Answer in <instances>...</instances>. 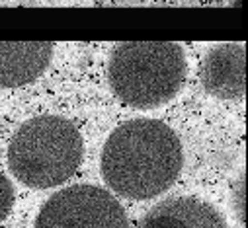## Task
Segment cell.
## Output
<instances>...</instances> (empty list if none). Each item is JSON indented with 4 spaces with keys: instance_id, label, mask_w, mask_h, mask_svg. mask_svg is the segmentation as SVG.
Returning <instances> with one entry per match:
<instances>
[{
    "instance_id": "1",
    "label": "cell",
    "mask_w": 248,
    "mask_h": 228,
    "mask_svg": "<svg viewBox=\"0 0 248 228\" xmlns=\"http://www.w3.org/2000/svg\"><path fill=\"white\" fill-rule=\"evenodd\" d=\"M100 168L106 185L119 197L155 199L168 191L182 174V141L162 121L131 119L108 137Z\"/></svg>"
},
{
    "instance_id": "2",
    "label": "cell",
    "mask_w": 248,
    "mask_h": 228,
    "mask_svg": "<svg viewBox=\"0 0 248 228\" xmlns=\"http://www.w3.org/2000/svg\"><path fill=\"white\" fill-rule=\"evenodd\" d=\"M188 59L174 41H123L109 55L108 80L113 96L133 109H158L184 86Z\"/></svg>"
},
{
    "instance_id": "3",
    "label": "cell",
    "mask_w": 248,
    "mask_h": 228,
    "mask_svg": "<svg viewBox=\"0 0 248 228\" xmlns=\"http://www.w3.org/2000/svg\"><path fill=\"white\" fill-rule=\"evenodd\" d=\"M84 141L77 125L61 115L26 121L8 144L12 176L31 189H51L75 176L82 164Z\"/></svg>"
},
{
    "instance_id": "4",
    "label": "cell",
    "mask_w": 248,
    "mask_h": 228,
    "mask_svg": "<svg viewBox=\"0 0 248 228\" xmlns=\"http://www.w3.org/2000/svg\"><path fill=\"white\" fill-rule=\"evenodd\" d=\"M35 228H129V220L108 189L80 184L51 195L35 218Z\"/></svg>"
},
{
    "instance_id": "5",
    "label": "cell",
    "mask_w": 248,
    "mask_h": 228,
    "mask_svg": "<svg viewBox=\"0 0 248 228\" xmlns=\"http://www.w3.org/2000/svg\"><path fill=\"white\" fill-rule=\"evenodd\" d=\"M203 90L217 100H240L246 94V47L223 43L207 51L200 65Z\"/></svg>"
},
{
    "instance_id": "6",
    "label": "cell",
    "mask_w": 248,
    "mask_h": 228,
    "mask_svg": "<svg viewBox=\"0 0 248 228\" xmlns=\"http://www.w3.org/2000/svg\"><path fill=\"white\" fill-rule=\"evenodd\" d=\"M53 43L0 41V88H18L43 76L53 61Z\"/></svg>"
},
{
    "instance_id": "7",
    "label": "cell",
    "mask_w": 248,
    "mask_h": 228,
    "mask_svg": "<svg viewBox=\"0 0 248 228\" xmlns=\"http://www.w3.org/2000/svg\"><path fill=\"white\" fill-rule=\"evenodd\" d=\"M137 228H229V224L211 203L196 197H176L153 207Z\"/></svg>"
},
{
    "instance_id": "8",
    "label": "cell",
    "mask_w": 248,
    "mask_h": 228,
    "mask_svg": "<svg viewBox=\"0 0 248 228\" xmlns=\"http://www.w3.org/2000/svg\"><path fill=\"white\" fill-rule=\"evenodd\" d=\"M14 205V187H12V182L0 172V222H2L10 209Z\"/></svg>"
},
{
    "instance_id": "9",
    "label": "cell",
    "mask_w": 248,
    "mask_h": 228,
    "mask_svg": "<svg viewBox=\"0 0 248 228\" xmlns=\"http://www.w3.org/2000/svg\"><path fill=\"white\" fill-rule=\"evenodd\" d=\"M244 191H246V187H244V174H240V178H238V182L232 185V191H231V203H232V211H234V214L238 216V220L240 222H244Z\"/></svg>"
},
{
    "instance_id": "10",
    "label": "cell",
    "mask_w": 248,
    "mask_h": 228,
    "mask_svg": "<svg viewBox=\"0 0 248 228\" xmlns=\"http://www.w3.org/2000/svg\"><path fill=\"white\" fill-rule=\"evenodd\" d=\"M55 2H73V0H55Z\"/></svg>"
}]
</instances>
